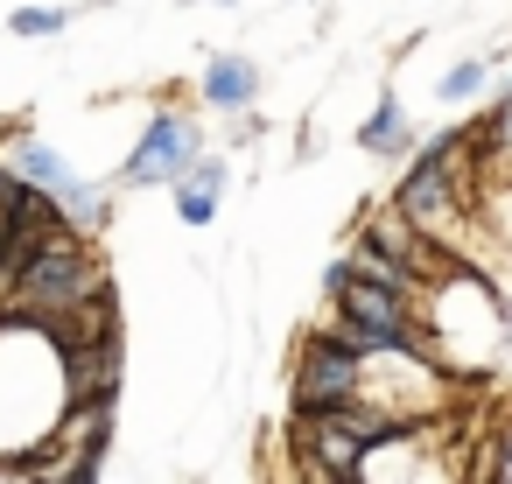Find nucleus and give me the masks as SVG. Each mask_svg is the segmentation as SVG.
I'll use <instances>...</instances> for the list:
<instances>
[{"instance_id":"0eeeda50","label":"nucleus","mask_w":512,"mask_h":484,"mask_svg":"<svg viewBox=\"0 0 512 484\" xmlns=\"http://www.w3.org/2000/svg\"><path fill=\"white\" fill-rule=\"evenodd\" d=\"M358 148H365V155H400V148H407V113H400V99H379V113L358 127Z\"/></svg>"},{"instance_id":"423d86ee","label":"nucleus","mask_w":512,"mask_h":484,"mask_svg":"<svg viewBox=\"0 0 512 484\" xmlns=\"http://www.w3.org/2000/svg\"><path fill=\"white\" fill-rule=\"evenodd\" d=\"M57 218H64L71 232H99V225H106V190H99V183H78V176H71V183L57 190Z\"/></svg>"},{"instance_id":"9d476101","label":"nucleus","mask_w":512,"mask_h":484,"mask_svg":"<svg viewBox=\"0 0 512 484\" xmlns=\"http://www.w3.org/2000/svg\"><path fill=\"white\" fill-rule=\"evenodd\" d=\"M176 218H183V225H211V218H218V197L197 190V183H176Z\"/></svg>"},{"instance_id":"f257e3e1","label":"nucleus","mask_w":512,"mask_h":484,"mask_svg":"<svg viewBox=\"0 0 512 484\" xmlns=\"http://www.w3.org/2000/svg\"><path fill=\"white\" fill-rule=\"evenodd\" d=\"M337 400H365V351H351L323 323L295 351V407H337Z\"/></svg>"},{"instance_id":"9b49d317","label":"nucleus","mask_w":512,"mask_h":484,"mask_svg":"<svg viewBox=\"0 0 512 484\" xmlns=\"http://www.w3.org/2000/svg\"><path fill=\"white\" fill-rule=\"evenodd\" d=\"M477 92H484V64H477V57L456 64V71L442 78V99H477Z\"/></svg>"},{"instance_id":"f03ea898","label":"nucleus","mask_w":512,"mask_h":484,"mask_svg":"<svg viewBox=\"0 0 512 484\" xmlns=\"http://www.w3.org/2000/svg\"><path fill=\"white\" fill-rule=\"evenodd\" d=\"M197 155H204V127H197L190 113H155L148 134L134 141V155H127L120 176H127L134 190H148V183H176Z\"/></svg>"},{"instance_id":"1a4fd4ad","label":"nucleus","mask_w":512,"mask_h":484,"mask_svg":"<svg viewBox=\"0 0 512 484\" xmlns=\"http://www.w3.org/2000/svg\"><path fill=\"white\" fill-rule=\"evenodd\" d=\"M64 22H71L64 8H15L8 29H15V36H64Z\"/></svg>"},{"instance_id":"20e7f679","label":"nucleus","mask_w":512,"mask_h":484,"mask_svg":"<svg viewBox=\"0 0 512 484\" xmlns=\"http://www.w3.org/2000/svg\"><path fill=\"white\" fill-rule=\"evenodd\" d=\"M204 99H211L218 113H246V106L260 99V64H253V57H211V64H204Z\"/></svg>"},{"instance_id":"f8f14e48","label":"nucleus","mask_w":512,"mask_h":484,"mask_svg":"<svg viewBox=\"0 0 512 484\" xmlns=\"http://www.w3.org/2000/svg\"><path fill=\"white\" fill-rule=\"evenodd\" d=\"M330 484H358V477H330Z\"/></svg>"},{"instance_id":"7ed1b4c3","label":"nucleus","mask_w":512,"mask_h":484,"mask_svg":"<svg viewBox=\"0 0 512 484\" xmlns=\"http://www.w3.org/2000/svg\"><path fill=\"white\" fill-rule=\"evenodd\" d=\"M393 211L407 218V225H421V232H435L449 211H456V176L442 169V162H428V155H414V169L400 176V197H393Z\"/></svg>"},{"instance_id":"6e6552de","label":"nucleus","mask_w":512,"mask_h":484,"mask_svg":"<svg viewBox=\"0 0 512 484\" xmlns=\"http://www.w3.org/2000/svg\"><path fill=\"white\" fill-rule=\"evenodd\" d=\"M484 148H491V162H512V92L491 106V120H484V134H477Z\"/></svg>"},{"instance_id":"39448f33","label":"nucleus","mask_w":512,"mask_h":484,"mask_svg":"<svg viewBox=\"0 0 512 484\" xmlns=\"http://www.w3.org/2000/svg\"><path fill=\"white\" fill-rule=\"evenodd\" d=\"M8 169L22 176V183H36V190H64L71 183V169H64V155L50 148V141H36V134H22V141H8Z\"/></svg>"}]
</instances>
